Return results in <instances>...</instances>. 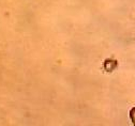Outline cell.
Listing matches in <instances>:
<instances>
[{"label":"cell","mask_w":135,"mask_h":126,"mask_svg":"<svg viewBox=\"0 0 135 126\" xmlns=\"http://www.w3.org/2000/svg\"><path fill=\"white\" fill-rule=\"evenodd\" d=\"M131 119H132V121H133V123L135 124V108H133V109L131 110Z\"/></svg>","instance_id":"1"}]
</instances>
